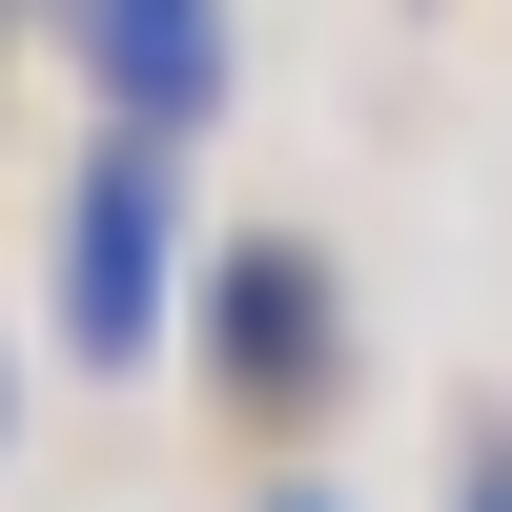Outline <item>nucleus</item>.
<instances>
[{
	"label": "nucleus",
	"mask_w": 512,
	"mask_h": 512,
	"mask_svg": "<svg viewBox=\"0 0 512 512\" xmlns=\"http://www.w3.org/2000/svg\"><path fill=\"white\" fill-rule=\"evenodd\" d=\"M205 349H226V390L246 410H328V390H349V308H328V267H308V246H226V287H205Z\"/></svg>",
	"instance_id": "7ed1b4c3"
},
{
	"label": "nucleus",
	"mask_w": 512,
	"mask_h": 512,
	"mask_svg": "<svg viewBox=\"0 0 512 512\" xmlns=\"http://www.w3.org/2000/svg\"><path fill=\"white\" fill-rule=\"evenodd\" d=\"M472 512H512V492H472Z\"/></svg>",
	"instance_id": "423d86ee"
},
{
	"label": "nucleus",
	"mask_w": 512,
	"mask_h": 512,
	"mask_svg": "<svg viewBox=\"0 0 512 512\" xmlns=\"http://www.w3.org/2000/svg\"><path fill=\"white\" fill-rule=\"evenodd\" d=\"M62 41H82V103H103L123 144L185 164L205 123H226V0H62Z\"/></svg>",
	"instance_id": "f03ea898"
},
{
	"label": "nucleus",
	"mask_w": 512,
	"mask_h": 512,
	"mask_svg": "<svg viewBox=\"0 0 512 512\" xmlns=\"http://www.w3.org/2000/svg\"><path fill=\"white\" fill-rule=\"evenodd\" d=\"M41 287H62V349H82V369H164V287H185V164H164V144H103V164L62 185Z\"/></svg>",
	"instance_id": "f257e3e1"
},
{
	"label": "nucleus",
	"mask_w": 512,
	"mask_h": 512,
	"mask_svg": "<svg viewBox=\"0 0 512 512\" xmlns=\"http://www.w3.org/2000/svg\"><path fill=\"white\" fill-rule=\"evenodd\" d=\"M0 431H21V390H0Z\"/></svg>",
	"instance_id": "39448f33"
},
{
	"label": "nucleus",
	"mask_w": 512,
	"mask_h": 512,
	"mask_svg": "<svg viewBox=\"0 0 512 512\" xmlns=\"http://www.w3.org/2000/svg\"><path fill=\"white\" fill-rule=\"evenodd\" d=\"M246 512H349V492H246Z\"/></svg>",
	"instance_id": "20e7f679"
}]
</instances>
